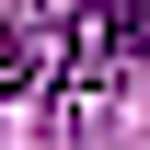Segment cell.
Wrapping results in <instances>:
<instances>
[{
  "label": "cell",
  "mask_w": 150,
  "mask_h": 150,
  "mask_svg": "<svg viewBox=\"0 0 150 150\" xmlns=\"http://www.w3.org/2000/svg\"><path fill=\"white\" fill-rule=\"evenodd\" d=\"M104 104H115V93H93V81H69V104H58L46 150H93V139H104Z\"/></svg>",
  "instance_id": "3957f363"
},
{
  "label": "cell",
  "mask_w": 150,
  "mask_h": 150,
  "mask_svg": "<svg viewBox=\"0 0 150 150\" xmlns=\"http://www.w3.org/2000/svg\"><path fill=\"white\" fill-rule=\"evenodd\" d=\"M58 58H69L58 12H46V0H12V12H0V93H35Z\"/></svg>",
  "instance_id": "7a4b0ae2"
},
{
  "label": "cell",
  "mask_w": 150,
  "mask_h": 150,
  "mask_svg": "<svg viewBox=\"0 0 150 150\" xmlns=\"http://www.w3.org/2000/svg\"><path fill=\"white\" fill-rule=\"evenodd\" d=\"M139 58H150V0H81V23H69V81L115 93Z\"/></svg>",
  "instance_id": "6da1fadb"
}]
</instances>
